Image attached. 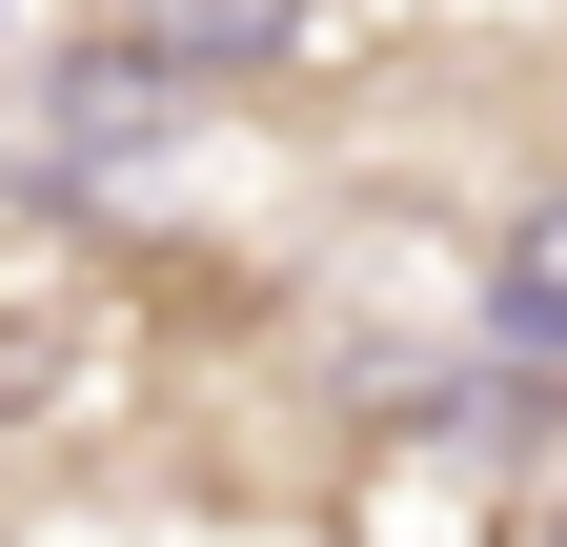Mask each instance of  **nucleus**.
<instances>
[{
    "label": "nucleus",
    "mask_w": 567,
    "mask_h": 547,
    "mask_svg": "<svg viewBox=\"0 0 567 547\" xmlns=\"http://www.w3.org/2000/svg\"><path fill=\"white\" fill-rule=\"evenodd\" d=\"M142 41L183 61V82H284V61H324V0H122Z\"/></svg>",
    "instance_id": "obj_1"
},
{
    "label": "nucleus",
    "mask_w": 567,
    "mask_h": 547,
    "mask_svg": "<svg viewBox=\"0 0 567 547\" xmlns=\"http://www.w3.org/2000/svg\"><path fill=\"white\" fill-rule=\"evenodd\" d=\"M486 345H507V365H567V183L507 203V244H486Z\"/></svg>",
    "instance_id": "obj_2"
},
{
    "label": "nucleus",
    "mask_w": 567,
    "mask_h": 547,
    "mask_svg": "<svg viewBox=\"0 0 567 547\" xmlns=\"http://www.w3.org/2000/svg\"><path fill=\"white\" fill-rule=\"evenodd\" d=\"M0 41H21V0H0Z\"/></svg>",
    "instance_id": "obj_3"
},
{
    "label": "nucleus",
    "mask_w": 567,
    "mask_h": 547,
    "mask_svg": "<svg viewBox=\"0 0 567 547\" xmlns=\"http://www.w3.org/2000/svg\"><path fill=\"white\" fill-rule=\"evenodd\" d=\"M547 547H567V507H547Z\"/></svg>",
    "instance_id": "obj_4"
}]
</instances>
